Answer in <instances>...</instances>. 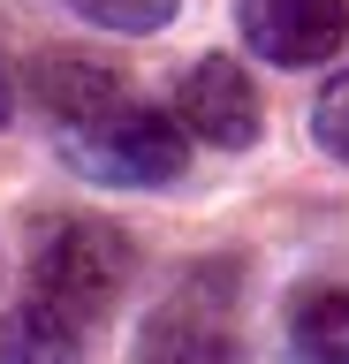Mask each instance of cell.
<instances>
[{"label":"cell","instance_id":"obj_1","mask_svg":"<svg viewBox=\"0 0 349 364\" xmlns=\"http://www.w3.org/2000/svg\"><path fill=\"white\" fill-rule=\"evenodd\" d=\"M129 266L137 258H129V235L114 220H84V213L46 220L38 243H31V304H46L53 318H69V326L92 334L99 318L122 304Z\"/></svg>","mask_w":349,"mask_h":364},{"label":"cell","instance_id":"obj_2","mask_svg":"<svg viewBox=\"0 0 349 364\" xmlns=\"http://www.w3.org/2000/svg\"><path fill=\"white\" fill-rule=\"evenodd\" d=\"M69 159L92 182H122V190H167V182L190 167V136L175 114L144 107V99H122L114 114H99L92 129L61 136Z\"/></svg>","mask_w":349,"mask_h":364},{"label":"cell","instance_id":"obj_3","mask_svg":"<svg viewBox=\"0 0 349 364\" xmlns=\"http://www.w3.org/2000/svg\"><path fill=\"white\" fill-rule=\"evenodd\" d=\"M137 364H235V304H228V289L213 273L167 289L137 326Z\"/></svg>","mask_w":349,"mask_h":364},{"label":"cell","instance_id":"obj_4","mask_svg":"<svg viewBox=\"0 0 349 364\" xmlns=\"http://www.w3.org/2000/svg\"><path fill=\"white\" fill-rule=\"evenodd\" d=\"M175 122H183V136H198L213 152H251L258 129H266L258 84L243 76V61H228V53H198V68H183V84H175Z\"/></svg>","mask_w":349,"mask_h":364},{"label":"cell","instance_id":"obj_5","mask_svg":"<svg viewBox=\"0 0 349 364\" xmlns=\"http://www.w3.org/2000/svg\"><path fill=\"white\" fill-rule=\"evenodd\" d=\"M235 31L274 68H319L349 46V0H235Z\"/></svg>","mask_w":349,"mask_h":364},{"label":"cell","instance_id":"obj_6","mask_svg":"<svg viewBox=\"0 0 349 364\" xmlns=\"http://www.w3.org/2000/svg\"><path fill=\"white\" fill-rule=\"evenodd\" d=\"M31 99L46 107V122H53L61 136H76V129H92L99 114H114L129 91H122L107 68L76 61V53H46V61L31 68Z\"/></svg>","mask_w":349,"mask_h":364},{"label":"cell","instance_id":"obj_7","mask_svg":"<svg viewBox=\"0 0 349 364\" xmlns=\"http://www.w3.org/2000/svg\"><path fill=\"white\" fill-rule=\"evenodd\" d=\"M0 364H84V326L23 296L16 311H0Z\"/></svg>","mask_w":349,"mask_h":364},{"label":"cell","instance_id":"obj_8","mask_svg":"<svg viewBox=\"0 0 349 364\" xmlns=\"http://www.w3.org/2000/svg\"><path fill=\"white\" fill-rule=\"evenodd\" d=\"M296 364H349V289H311L289 311Z\"/></svg>","mask_w":349,"mask_h":364},{"label":"cell","instance_id":"obj_9","mask_svg":"<svg viewBox=\"0 0 349 364\" xmlns=\"http://www.w3.org/2000/svg\"><path fill=\"white\" fill-rule=\"evenodd\" d=\"M69 8L84 23H99V31H114V38H152V31L175 23L183 0H69Z\"/></svg>","mask_w":349,"mask_h":364},{"label":"cell","instance_id":"obj_10","mask_svg":"<svg viewBox=\"0 0 349 364\" xmlns=\"http://www.w3.org/2000/svg\"><path fill=\"white\" fill-rule=\"evenodd\" d=\"M311 136H319V152H334L349 167V68H334L311 99Z\"/></svg>","mask_w":349,"mask_h":364},{"label":"cell","instance_id":"obj_11","mask_svg":"<svg viewBox=\"0 0 349 364\" xmlns=\"http://www.w3.org/2000/svg\"><path fill=\"white\" fill-rule=\"evenodd\" d=\"M0 114H8V68H0Z\"/></svg>","mask_w":349,"mask_h":364}]
</instances>
